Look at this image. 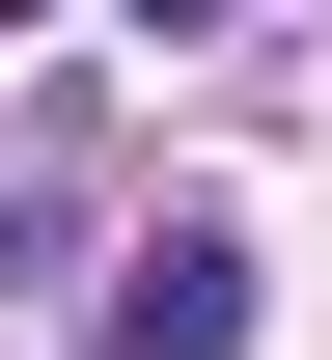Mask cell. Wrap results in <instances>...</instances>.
I'll list each match as a JSON object with an SVG mask.
<instances>
[{"label":"cell","instance_id":"cell-1","mask_svg":"<svg viewBox=\"0 0 332 360\" xmlns=\"http://www.w3.org/2000/svg\"><path fill=\"white\" fill-rule=\"evenodd\" d=\"M84 360H249V250H222V222H139L111 305H84Z\"/></svg>","mask_w":332,"mask_h":360},{"label":"cell","instance_id":"cell-2","mask_svg":"<svg viewBox=\"0 0 332 360\" xmlns=\"http://www.w3.org/2000/svg\"><path fill=\"white\" fill-rule=\"evenodd\" d=\"M139 28H222V0H139Z\"/></svg>","mask_w":332,"mask_h":360}]
</instances>
